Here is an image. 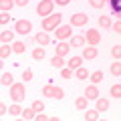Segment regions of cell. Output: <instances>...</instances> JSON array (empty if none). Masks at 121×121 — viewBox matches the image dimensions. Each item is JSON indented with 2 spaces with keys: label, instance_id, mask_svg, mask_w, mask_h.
I'll return each mask as SVG.
<instances>
[{
  "label": "cell",
  "instance_id": "6da1fadb",
  "mask_svg": "<svg viewBox=\"0 0 121 121\" xmlns=\"http://www.w3.org/2000/svg\"><path fill=\"white\" fill-rule=\"evenodd\" d=\"M26 97V89L22 83H12L10 85V99L14 101V103H20V101H24Z\"/></svg>",
  "mask_w": 121,
  "mask_h": 121
},
{
  "label": "cell",
  "instance_id": "7a4b0ae2",
  "mask_svg": "<svg viewBox=\"0 0 121 121\" xmlns=\"http://www.w3.org/2000/svg\"><path fill=\"white\" fill-rule=\"evenodd\" d=\"M60 18H63V14H59V12L51 14V16H44L43 18V28L47 30V32L48 30H56L60 26Z\"/></svg>",
  "mask_w": 121,
  "mask_h": 121
},
{
  "label": "cell",
  "instance_id": "3957f363",
  "mask_svg": "<svg viewBox=\"0 0 121 121\" xmlns=\"http://www.w3.org/2000/svg\"><path fill=\"white\" fill-rule=\"evenodd\" d=\"M52 8H55V0H40L36 6V12H39V16H51Z\"/></svg>",
  "mask_w": 121,
  "mask_h": 121
},
{
  "label": "cell",
  "instance_id": "277c9868",
  "mask_svg": "<svg viewBox=\"0 0 121 121\" xmlns=\"http://www.w3.org/2000/svg\"><path fill=\"white\" fill-rule=\"evenodd\" d=\"M30 30H32V22L30 20H16V24H14V32L16 35H28Z\"/></svg>",
  "mask_w": 121,
  "mask_h": 121
},
{
  "label": "cell",
  "instance_id": "5b68a950",
  "mask_svg": "<svg viewBox=\"0 0 121 121\" xmlns=\"http://www.w3.org/2000/svg\"><path fill=\"white\" fill-rule=\"evenodd\" d=\"M55 32H56V40H67V39H71V36H73V26H71V24L59 26Z\"/></svg>",
  "mask_w": 121,
  "mask_h": 121
},
{
  "label": "cell",
  "instance_id": "8992f818",
  "mask_svg": "<svg viewBox=\"0 0 121 121\" xmlns=\"http://www.w3.org/2000/svg\"><path fill=\"white\" fill-rule=\"evenodd\" d=\"M85 40L91 44V47H97V44L101 43V35H99V30H95V28H89L85 32Z\"/></svg>",
  "mask_w": 121,
  "mask_h": 121
},
{
  "label": "cell",
  "instance_id": "52a82bcc",
  "mask_svg": "<svg viewBox=\"0 0 121 121\" xmlns=\"http://www.w3.org/2000/svg\"><path fill=\"white\" fill-rule=\"evenodd\" d=\"M87 20H89V16L85 12H77V14L71 16V26H85Z\"/></svg>",
  "mask_w": 121,
  "mask_h": 121
},
{
  "label": "cell",
  "instance_id": "ba28073f",
  "mask_svg": "<svg viewBox=\"0 0 121 121\" xmlns=\"http://www.w3.org/2000/svg\"><path fill=\"white\" fill-rule=\"evenodd\" d=\"M85 97H87V99H93V101L99 99V89H97L95 83H91V85L85 87Z\"/></svg>",
  "mask_w": 121,
  "mask_h": 121
},
{
  "label": "cell",
  "instance_id": "9c48e42d",
  "mask_svg": "<svg viewBox=\"0 0 121 121\" xmlns=\"http://www.w3.org/2000/svg\"><path fill=\"white\" fill-rule=\"evenodd\" d=\"M56 55L59 56H65V55H69V51H71V43H65V40H59L56 43Z\"/></svg>",
  "mask_w": 121,
  "mask_h": 121
},
{
  "label": "cell",
  "instance_id": "30bf717a",
  "mask_svg": "<svg viewBox=\"0 0 121 121\" xmlns=\"http://www.w3.org/2000/svg\"><path fill=\"white\" fill-rule=\"evenodd\" d=\"M69 43H71V47H75V48H81L83 44L87 43V40H85V36H83V35H75V36H71V40H69Z\"/></svg>",
  "mask_w": 121,
  "mask_h": 121
},
{
  "label": "cell",
  "instance_id": "8fae6325",
  "mask_svg": "<svg viewBox=\"0 0 121 121\" xmlns=\"http://www.w3.org/2000/svg\"><path fill=\"white\" fill-rule=\"evenodd\" d=\"M83 59H87V60H91V59H95V56H97V48L95 47H91V44H89V47H87V48H83Z\"/></svg>",
  "mask_w": 121,
  "mask_h": 121
},
{
  "label": "cell",
  "instance_id": "7c38bea8",
  "mask_svg": "<svg viewBox=\"0 0 121 121\" xmlns=\"http://www.w3.org/2000/svg\"><path fill=\"white\" fill-rule=\"evenodd\" d=\"M67 67H69V69H73V71H77L79 67H83V56H73V59L67 63Z\"/></svg>",
  "mask_w": 121,
  "mask_h": 121
},
{
  "label": "cell",
  "instance_id": "4fadbf2b",
  "mask_svg": "<svg viewBox=\"0 0 121 121\" xmlns=\"http://www.w3.org/2000/svg\"><path fill=\"white\" fill-rule=\"evenodd\" d=\"M35 40L39 43V47H47V44L51 43V39H48V35H47V32H39V35L35 36Z\"/></svg>",
  "mask_w": 121,
  "mask_h": 121
},
{
  "label": "cell",
  "instance_id": "5bb4252c",
  "mask_svg": "<svg viewBox=\"0 0 121 121\" xmlns=\"http://www.w3.org/2000/svg\"><path fill=\"white\" fill-rule=\"evenodd\" d=\"M51 65L55 67V69H63V67H65L67 63H65V59H63V56L55 55V56H52V59H51Z\"/></svg>",
  "mask_w": 121,
  "mask_h": 121
},
{
  "label": "cell",
  "instance_id": "9a60e30c",
  "mask_svg": "<svg viewBox=\"0 0 121 121\" xmlns=\"http://www.w3.org/2000/svg\"><path fill=\"white\" fill-rule=\"evenodd\" d=\"M0 40H2V44H10L14 40V32H10V30H4L2 35H0Z\"/></svg>",
  "mask_w": 121,
  "mask_h": 121
},
{
  "label": "cell",
  "instance_id": "2e32d148",
  "mask_svg": "<svg viewBox=\"0 0 121 121\" xmlns=\"http://www.w3.org/2000/svg\"><path fill=\"white\" fill-rule=\"evenodd\" d=\"M85 121H97L99 119V111L97 109H89V111H85Z\"/></svg>",
  "mask_w": 121,
  "mask_h": 121
},
{
  "label": "cell",
  "instance_id": "e0dca14e",
  "mask_svg": "<svg viewBox=\"0 0 121 121\" xmlns=\"http://www.w3.org/2000/svg\"><path fill=\"white\" fill-rule=\"evenodd\" d=\"M97 111H99V113H105V111H107V109H109V101L107 99H101V97H99V99H97Z\"/></svg>",
  "mask_w": 121,
  "mask_h": 121
},
{
  "label": "cell",
  "instance_id": "ac0fdd59",
  "mask_svg": "<svg viewBox=\"0 0 121 121\" xmlns=\"http://www.w3.org/2000/svg\"><path fill=\"white\" fill-rule=\"evenodd\" d=\"M10 52H12V47H10V44H2V47H0V59L6 60L10 56Z\"/></svg>",
  "mask_w": 121,
  "mask_h": 121
},
{
  "label": "cell",
  "instance_id": "d6986e66",
  "mask_svg": "<svg viewBox=\"0 0 121 121\" xmlns=\"http://www.w3.org/2000/svg\"><path fill=\"white\" fill-rule=\"evenodd\" d=\"M14 4H16L14 0H0V10H2V12H10V8H12Z\"/></svg>",
  "mask_w": 121,
  "mask_h": 121
},
{
  "label": "cell",
  "instance_id": "ffe728a7",
  "mask_svg": "<svg viewBox=\"0 0 121 121\" xmlns=\"http://www.w3.org/2000/svg\"><path fill=\"white\" fill-rule=\"evenodd\" d=\"M8 115H12V117H18V115H22V107H20L18 103L10 105V107H8Z\"/></svg>",
  "mask_w": 121,
  "mask_h": 121
},
{
  "label": "cell",
  "instance_id": "44dd1931",
  "mask_svg": "<svg viewBox=\"0 0 121 121\" xmlns=\"http://www.w3.org/2000/svg\"><path fill=\"white\" fill-rule=\"evenodd\" d=\"M22 117H24L26 121H32V119H36V111L32 107L30 109H22Z\"/></svg>",
  "mask_w": 121,
  "mask_h": 121
},
{
  "label": "cell",
  "instance_id": "7402d4cb",
  "mask_svg": "<svg viewBox=\"0 0 121 121\" xmlns=\"http://www.w3.org/2000/svg\"><path fill=\"white\" fill-rule=\"evenodd\" d=\"M87 103H89V99H87V97H79V99L75 101V107H77L79 111H85V109H87Z\"/></svg>",
  "mask_w": 121,
  "mask_h": 121
},
{
  "label": "cell",
  "instance_id": "603a6c76",
  "mask_svg": "<svg viewBox=\"0 0 121 121\" xmlns=\"http://www.w3.org/2000/svg\"><path fill=\"white\" fill-rule=\"evenodd\" d=\"M109 71H111L113 77H121V63H119V60H115V63L109 67Z\"/></svg>",
  "mask_w": 121,
  "mask_h": 121
},
{
  "label": "cell",
  "instance_id": "cb8c5ba5",
  "mask_svg": "<svg viewBox=\"0 0 121 121\" xmlns=\"http://www.w3.org/2000/svg\"><path fill=\"white\" fill-rule=\"evenodd\" d=\"M0 83H2L4 87H10V85L14 83V77H12V73H4V75H2V79H0Z\"/></svg>",
  "mask_w": 121,
  "mask_h": 121
},
{
  "label": "cell",
  "instance_id": "d4e9b609",
  "mask_svg": "<svg viewBox=\"0 0 121 121\" xmlns=\"http://www.w3.org/2000/svg\"><path fill=\"white\" fill-rule=\"evenodd\" d=\"M12 51H14V52H18V55H22V52L26 51V44H24V43H20V40H16V43H12Z\"/></svg>",
  "mask_w": 121,
  "mask_h": 121
},
{
  "label": "cell",
  "instance_id": "484cf974",
  "mask_svg": "<svg viewBox=\"0 0 121 121\" xmlns=\"http://www.w3.org/2000/svg\"><path fill=\"white\" fill-rule=\"evenodd\" d=\"M99 26H103V28H111L113 22H111L109 16H99Z\"/></svg>",
  "mask_w": 121,
  "mask_h": 121
},
{
  "label": "cell",
  "instance_id": "4316f807",
  "mask_svg": "<svg viewBox=\"0 0 121 121\" xmlns=\"http://www.w3.org/2000/svg\"><path fill=\"white\" fill-rule=\"evenodd\" d=\"M75 75H77V79H81V81H83V79H87V77H89V71H87L85 67H79V69L75 71Z\"/></svg>",
  "mask_w": 121,
  "mask_h": 121
},
{
  "label": "cell",
  "instance_id": "83f0119b",
  "mask_svg": "<svg viewBox=\"0 0 121 121\" xmlns=\"http://www.w3.org/2000/svg\"><path fill=\"white\" fill-rule=\"evenodd\" d=\"M101 81H103V71H95V73L91 75V83L97 85V83H101Z\"/></svg>",
  "mask_w": 121,
  "mask_h": 121
},
{
  "label": "cell",
  "instance_id": "f1b7e54d",
  "mask_svg": "<svg viewBox=\"0 0 121 121\" xmlns=\"http://www.w3.org/2000/svg\"><path fill=\"white\" fill-rule=\"evenodd\" d=\"M32 59L35 60H43L44 59V48H35V51H32Z\"/></svg>",
  "mask_w": 121,
  "mask_h": 121
},
{
  "label": "cell",
  "instance_id": "f546056e",
  "mask_svg": "<svg viewBox=\"0 0 121 121\" xmlns=\"http://www.w3.org/2000/svg\"><path fill=\"white\" fill-rule=\"evenodd\" d=\"M52 89H55V85H51V83H48V85H44V87H43V95L52 99Z\"/></svg>",
  "mask_w": 121,
  "mask_h": 121
},
{
  "label": "cell",
  "instance_id": "4dcf8cb0",
  "mask_svg": "<svg viewBox=\"0 0 121 121\" xmlns=\"http://www.w3.org/2000/svg\"><path fill=\"white\" fill-rule=\"evenodd\" d=\"M65 97V91L60 89V87H55L52 89V99H63Z\"/></svg>",
  "mask_w": 121,
  "mask_h": 121
},
{
  "label": "cell",
  "instance_id": "1f68e13d",
  "mask_svg": "<svg viewBox=\"0 0 121 121\" xmlns=\"http://www.w3.org/2000/svg\"><path fill=\"white\" fill-rule=\"evenodd\" d=\"M111 97L121 99V85H113V87H111Z\"/></svg>",
  "mask_w": 121,
  "mask_h": 121
},
{
  "label": "cell",
  "instance_id": "d6a6232c",
  "mask_svg": "<svg viewBox=\"0 0 121 121\" xmlns=\"http://www.w3.org/2000/svg\"><path fill=\"white\" fill-rule=\"evenodd\" d=\"M60 75H63V79H71V77H73V69L63 67V69H60Z\"/></svg>",
  "mask_w": 121,
  "mask_h": 121
},
{
  "label": "cell",
  "instance_id": "836d02e7",
  "mask_svg": "<svg viewBox=\"0 0 121 121\" xmlns=\"http://www.w3.org/2000/svg\"><path fill=\"white\" fill-rule=\"evenodd\" d=\"M32 109H35L36 113H43L44 111V103L43 101H35V103H32Z\"/></svg>",
  "mask_w": 121,
  "mask_h": 121
},
{
  "label": "cell",
  "instance_id": "e575fe53",
  "mask_svg": "<svg viewBox=\"0 0 121 121\" xmlns=\"http://www.w3.org/2000/svg\"><path fill=\"white\" fill-rule=\"evenodd\" d=\"M111 55H113V56H115V59H117V60H119V59H121V44H115V47H113V48H111Z\"/></svg>",
  "mask_w": 121,
  "mask_h": 121
},
{
  "label": "cell",
  "instance_id": "d590c367",
  "mask_svg": "<svg viewBox=\"0 0 121 121\" xmlns=\"http://www.w3.org/2000/svg\"><path fill=\"white\" fill-rule=\"evenodd\" d=\"M32 77H35V73L30 69H24V73H22V81H32Z\"/></svg>",
  "mask_w": 121,
  "mask_h": 121
},
{
  "label": "cell",
  "instance_id": "8d00e7d4",
  "mask_svg": "<svg viewBox=\"0 0 121 121\" xmlns=\"http://www.w3.org/2000/svg\"><path fill=\"white\" fill-rule=\"evenodd\" d=\"M89 4L93 6V8H103V6H105V0H89Z\"/></svg>",
  "mask_w": 121,
  "mask_h": 121
},
{
  "label": "cell",
  "instance_id": "74e56055",
  "mask_svg": "<svg viewBox=\"0 0 121 121\" xmlns=\"http://www.w3.org/2000/svg\"><path fill=\"white\" fill-rule=\"evenodd\" d=\"M10 20V14L8 12H0V24H6Z\"/></svg>",
  "mask_w": 121,
  "mask_h": 121
},
{
  "label": "cell",
  "instance_id": "f35d334b",
  "mask_svg": "<svg viewBox=\"0 0 121 121\" xmlns=\"http://www.w3.org/2000/svg\"><path fill=\"white\" fill-rule=\"evenodd\" d=\"M51 117L48 115H44V113H36V121H48Z\"/></svg>",
  "mask_w": 121,
  "mask_h": 121
},
{
  "label": "cell",
  "instance_id": "ab89813d",
  "mask_svg": "<svg viewBox=\"0 0 121 121\" xmlns=\"http://www.w3.org/2000/svg\"><path fill=\"white\" fill-rule=\"evenodd\" d=\"M113 30H115V32H119L121 35V20H117V22H113V26H111Z\"/></svg>",
  "mask_w": 121,
  "mask_h": 121
},
{
  "label": "cell",
  "instance_id": "60d3db41",
  "mask_svg": "<svg viewBox=\"0 0 121 121\" xmlns=\"http://www.w3.org/2000/svg\"><path fill=\"white\" fill-rule=\"evenodd\" d=\"M14 2H16V6H26L28 4V0H14Z\"/></svg>",
  "mask_w": 121,
  "mask_h": 121
},
{
  "label": "cell",
  "instance_id": "b9f144b4",
  "mask_svg": "<svg viewBox=\"0 0 121 121\" xmlns=\"http://www.w3.org/2000/svg\"><path fill=\"white\" fill-rule=\"evenodd\" d=\"M0 113H2V115H4V113H8V107H6L4 103H0Z\"/></svg>",
  "mask_w": 121,
  "mask_h": 121
},
{
  "label": "cell",
  "instance_id": "7bdbcfd3",
  "mask_svg": "<svg viewBox=\"0 0 121 121\" xmlns=\"http://www.w3.org/2000/svg\"><path fill=\"white\" fill-rule=\"evenodd\" d=\"M55 2H56V4H60V6H67L71 0H55Z\"/></svg>",
  "mask_w": 121,
  "mask_h": 121
}]
</instances>
